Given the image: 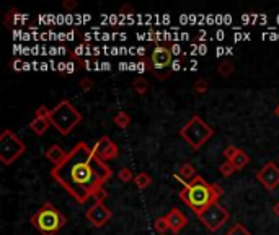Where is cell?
I'll use <instances>...</instances> for the list:
<instances>
[{"instance_id":"cell-1","label":"cell","mask_w":279,"mask_h":235,"mask_svg":"<svg viewBox=\"0 0 279 235\" xmlns=\"http://www.w3.org/2000/svg\"><path fill=\"white\" fill-rule=\"evenodd\" d=\"M110 165L98 159L92 147L78 142L67 152L66 160L54 166L51 176L78 204L87 203L111 178Z\"/></svg>"},{"instance_id":"cell-2","label":"cell","mask_w":279,"mask_h":235,"mask_svg":"<svg viewBox=\"0 0 279 235\" xmlns=\"http://www.w3.org/2000/svg\"><path fill=\"white\" fill-rule=\"evenodd\" d=\"M175 180L183 185V189L178 193V198L198 215L201 211L209 208L210 204L219 203V198L224 194V189L219 185L208 183L203 176H196L194 180L185 181L180 175H175Z\"/></svg>"},{"instance_id":"cell-3","label":"cell","mask_w":279,"mask_h":235,"mask_svg":"<svg viewBox=\"0 0 279 235\" xmlns=\"http://www.w3.org/2000/svg\"><path fill=\"white\" fill-rule=\"evenodd\" d=\"M29 222L39 234L56 235L62 227H66L67 219L52 203H44L36 212L31 215Z\"/></svg>"},{"instance_id":"cell-4","label":"cell","mask_w":279,"mask_h":235,"mask_svg":"<svg viewBox=\"0 0 279 235\" xmlns=\"http://www.w3.org/2000/svg\"><path fill=\"white\" fill-rule=\"evenodd\" d=\"M49 121L59 131V134L66 136L82 121V115L73 108L70 101L62 100L59 105H56L51 110Z\"/></svg>"},{"instance_id":"cell-5","label":"cell","mask_w":279,"mask_h":235,"mask_svg":"<svg viewBox=\"0 0 279 235\" xmlns=\"http://www.w3.org/2000/svg\"><path fill=\"white\" fill-rule=\"evenodd\" d=\"M178 134L183 137V141H186L193 150H199L210 137L214 136V129L209 124H206L203 121V118L193 116L186 124L181 127Z\"/></svg>"},{"instance_id":"cell-6","label":"cell","mask_w":279,"mask_h":235,"mask_svg":"<svg viewBox=\"0 0 279 235\" xmlns=\"http://www.w3.org/2000/svg\"><path fill=\"white\" fill-rule=\"evenodd\" d=\"M24 150H26V147H24L23 141L13 131L5 129L0 134V162L3 165L13 164L15 160H18L23 155Z\"/></svg>"},{"instance_id":"cell-7","label":"cell","mask_w":279,"mask_h":235,"mask_svg":"<svg viewBox=\"0 0 279 235\" xmlns=\"http://www.w3.org/2000/svg\"><path fill=\"white\" fill-rule=\"evenodd\" d=\"M229 217H230L229 211L225 209L224 206H220L219 203L210 204L209 208H206L198 214V219L203 222L206 229H209V232H217V230L227 222Z\"/></svg>"},{"instance_id":"cell-8","label":"cell","mask_w":279,"mask_h":235,"mask_svg":"<svg viewBox=\"0 0 279 235\" xmlns=\"http://www.w3.org/2000/svg\"><path fill=\"white\" fill-rule=\"evenodd\" d=\"M85 217L93 227H103L106 222L111 220L113 212H111V209L106 208L105 203H95L90 209H87Z\"/></svg>"},{"instance_id":"cell-9","label":"cell","mask_w":279,"mask_h":235,"mask_svg":"<svg viewBox=\"0 0 279 235\" xmlns=\"http://www.w3.org/2000/svg\"><path fill=\"white\" fill-rule=\"evenodd\" d=\"M92 149L96 154L98 159H101L103 162H110V160L116 159V157L119 155V149H117V145L108 136L100 137Z\"/></svg>"},{"instance_id":"cell-10","label":"cell","mask_w":279,"mask_h":235,"mask_svg":"<svg viewBox=\"0 0 279 235\" xmlns=\"http://www.w3.org/2000/svg\"><path fill=\"white\" fill-rule=\"evenodd\" d=\"M256 180L266 189H274L279 186V166L274 162H268L261 170L256 173Z\"/></svg>"},{"instance_id":"cell-11","label":"cell","mask_w":279,"mask_h":235,"mask_svg":"<svg viewBox=\"0 0 279 235\" xmlns=\"http://www.w3.org/2000/svg\"><path fill=\"white\" fill-rule=\"evenodd\" d=\"M152 66L154 69H165L173 64V52L168 47L163 46H157L154 51H152Z\"/></svg>"},{"instance_id":"cell-12","label":"cell","mask_w":279,"mask_h":235,"mask_svg":"<svg viewBox=\"0 0 279 235\" xmlns=\"http://www.w3.org/2000/svg\"><path fill=\"white\" fill-rule=\"evenodd\" d=\"M165 217H166V220H168L170 230L173 234L181 232V230L186 227V224H188V217H186V215L181 212L180 209H176V208L171 209L170 212L165 215Z\"/></svg>"},{"instance_id":"cell-13","label":"cell","mask_w":279,"mask_h":235,"mask_svg":"<svg viewBox=\"0 0 279 235\" xmlns=\"http://www.w3.org/2000/svg\"><path fill=\"white\" fill-rule=\"evenodd\" d=\"M44 157H46V159H47L49 162H52L54 166H57V165H61L64 160H66L67 152H64L61 145L54 144V145H51V147H49V149L46 150V154H44Z\"/></svg>"},{"instance_id":"cell-14","label":"cell","mask_w":279,"mask_h":235,"mask_svg":"<svg viewBox=\"0 0 279 235\" xmlns=\"http://www.w3.org/2000/svg\"><path fill=\"white\" fill-rule=\"evenodd\" d=\"M49 126H51V121L43 119V118H34V119L29 122V129H31L36 136H43L44 132L47 131Z\"/></svg>"},{"instance_id":"cell-15","label":"cell","mask_w":279,"mask_h":235,"mask_svg":"<svg viewBox=\"0 0 279 235\" xmlns=\"http://www.w3.org/2000/svg\"><path fill=\"white\" fill-rule=\"evenodd\" d=\"M178 175H180L185 181H191V180H194L196 176H198V175H196L194 166L191 165V164H183V165H181Z\"/></svg>"},{"instance_id":"cell-16","label":"cell","mask_w":279,"mask_h":235,"mask_svg":"<svg viewBox=\"0 0 279 235\" xmlns=\"http://www.w3.org/2000/svg\"><path fill=\"white\" fill-rule=\"evenodd\" d=\"M113 122L117 126V127H121V129H124V127H127L131 124V116L127 115L126 111H117L115 118H113Z\"/></svg>"},{"instance_id":"cell-17","label":"cell","mask_w":279,"mask_h":235,"mask_svg":"<svg viewBox=\"0 0 279 235\" xmlns=\"http://www.w3.org/2000/svg\"><path fill=\"white\" fill-rule=\"evenodd\" d=\"M134 185L137 186L139 189H145V188H149V186L152 185V178H150V175L149 173H137L134 176Z\"/></svg>"},{"instance_id":"cell-18","label":"cell","mask_w":279,"mask_h":235,"mask_svg":"<svg viewBox=\"0 0 279 235\" xmlns=\"http://www.w3.org/2000/svg\"><path fill=\"white\" fill-rule=\"evenodd\" d=\"M248 162H250V157H248L247 152L238 150V154L235 155V159L232 160V164L235 166V170H242L245 165H248Z\"/></svg>"},{"instance_id":"cell-19","label":"cell","mask_w":279,"mask_h":235,"mask_svg":"<svg viewBox=\"0 0 279 235\" xmlns=\"http://www.w3.org/2000/svg\"><path fill=\"white\" fill-rule=\"evenodd\" d=\"M149 82L145 80V78H136L134 83H132V90H134L137 95H144L149 90Z\"/></svg>"},{"instance_id":"cell-20","label":"cell","mask_w":279,"mask_h":235,"mask_svg":"<svg viewBox=\"0 0 279 235\" xmlns=\"http://www.w3.org/2000/svg\"><path fill=\"white\" fill-rule=\"evenodd\" d=\"M233 69L235 66L230 61H222V62H219V66H217V72L220 73L222 77H230L233 73Z\"/></svg>"},{"instance_id":"cell-21","label":"cell","mask_w":279,"mask_h":235,"mask_svg":"<svg viewBox=\"0 0 279 235\" xmlns=\"http://www.w3.org/2000/svg\"><path fill=\"white\" fill-rule=\"evenodd\" d=\"M154 229H155L160 235H162V234H165L166 230L170 229L168 220H166L165 215H162V217H157V219L154 220Z\"/></svg>"},{"instance_id":"cell-22","label":"cell","mask_w":279,"mask_h":235,"mask_svg":"<svg viewBox=\"0 0 279 235\" xmlns=\"http://www.w3.org/2000/svg\"><path fill=\"white\" fill-rule=\"evenodd\" d=\"M225 235H252V234H250L248 229H245L243 224L237 222L235 225H232V227H230V230Z\"/></svg>"},{"instance_id":"cell-23","label":"cell","mask_w":279,"mask_h":235,"mask_svg":"<svg viewBox=\"0 0 279 235\" xmlns=\"http://www.w3.org/2000/svg\"><path fill=\"white\" fill-rule=\"evenodd\" d=\"M117 178L122 183H131V181H134V175H132V171L129 168H126V166H122V168L117 171Z\"/></svg>"},{"instance_id":"cell-24","label":"cell","mask_w":279,"mask_h":235,"mask_svg":"<svg viewBox=\"0 0 279 235\" xmlns=\"http://www.w3.org/2000/svg\"><path fill=\"white\" fill-rule=\"evenodd\" d=\"M219 171H220V175H222V176H232L237 170H235V166H233L232 162L225 160L224 164L219 166Z\"/></svg>"},{"instance_id":"cell-25","label":"cell","mask_w":279,"mask_h":235,"mask_svg":"<svg viewBox=\"0 0 279 235\" xmlns=\"http://www.w3.org/2000/svg\"><path fill=\"white\" fill-rule=\"evenodd\" d=\"M193 88H194V92H196V93H199V95H203V93H206V92L209 90V83L206 82L204 78H199V80H196V82H194Z\"/></svg>"},{"instance_id":"cell-26","label":"cell","mask_w":279,"mask_h":235,"mask_svg":"<svg viewBox=\"0 0 279 235\" xmlns=\"http://www.w3.org/2000/svg\"><path fill=\"white\" fill-rule=\"evenodd\" d=\"M238 147H235V145H227L224 149V152H222V155L225 157V159H227V162H232L233 159H235V155L238 154Z\"/></svg>"},{"instance_id":"cell-27","label":"cell","mask_w":279,"mask_h":235,"mask_svg":"<svg viewBox=\"0 0 279 235\" xmlns=\"http://www.w3.org/2000/svg\"><path fill=\"white\" fill-rule=\"evenodd\" d=\"M49 115H51V110L47 106H39L36 111H34V116L36 118H43V119H49Z\"/></svg>"},{"instance_id":"cell-28","label":"cell","mask_w":279,"mask_h":235,"mask_svg":"<svg viewBox=\"0 0 279 235\" xmlns=\"http://www.w3.org/2000/svg\"><path fill=\"white\" fill-rule=\"evenodd\" d=\"M78 85H80V90L82 92H90L92 88H93V82H92V78H82Z\"/></svg>"},{"instance_id":"cell-29","label":"cell","mask_w":279,"mask_h":235,"mask_svg":"<svg viewBox=\"0 0 279 235\" xmlns=\"http://www.w3.org/2000/svg\"><path fill=\"white\" fill-rule=\"evenodd\" d=\"M106 191L105 189H98L96 193H95V196H93V198H95V203H105V199H106Z\"/></svg>"},{"instance_id":"cell-30","label":"cell","mask_w":279,"mask_h":235,"mask_svg":"<svg viewBox=\"0 0 279 235\" xmlns=\"http://www.w3.org/2000/svg\"><path fill=\"white\" fill-rule=\"evenodd\" d=\"M75 2H73V0H66V2L62 3V7L66 8V10H72V8H75Z\"/></svg>"},{"instance_id":"cell-31","label":"cell","mask_w":279,"mask_h":235,"mask_svg":"<svg viewBox=\"0 0 279 235\" xmlns=\"http://www.w3.org/2000/svg\"><path fill=\"white\" fill-rule=\"evenodd\" d=\"M180 62L178 61H173V64H171V69H173V70H180Z\"/></svg>"},{"instance_id":"cell-32","label":"cell","mask_w":279,"mask_h":235,"mask_svg":"<svg viewBox=\"0 0 279 235\" xmlns=\"http://www.w3.org/2000/svg\"><path fill=\"white\" fill-rule=\"evenodd\" d=\"M273 212H274V214H276V215H278V217H279V201H278V203H276V204H274V208H273Z\"/></svg>"},{"instance_id":"cell-33","label":"cell","mask_w":279,"mask_h":235,"mask_svg":"<svg viewBox=\"0 0 279 235\" xmlns=\"http://www.w3.org/2000/svg\"><path fill=\"white\" fill-rule=\"evenodd\" d=\"M274 115H276V116L279 118V105H278L276 108H274Z\"/></svg>"},{"instance_id":"cell-34","label":"cell","mask_w":279,"mask_h":235,"mask_svg":"<svg viewBox=\"0 0 279 235\" xmlns=\"http://www.w3.org/2000/svg\"><path fill=\"white\" fill-rule=\"evenodd\" d=\"M162 235H165V234H162Z\"/></svg>"}]
</instances>
